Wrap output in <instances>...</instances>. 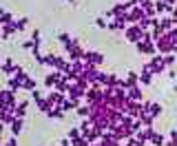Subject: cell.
<instances>
[{"label": "cell", "instance_id": "cell-1", "mask_svg": "<svg viewBox=\"0 0 177 146\" xmlns=\"http://www.w3.org/2000/svg\"><path fill=\"white\" fill-rule=\"evenodd\" d=\"M0 131H2V124H0Z\"/></svg>", "mask_w": 177, "mask_h": 146}]
</instances>
